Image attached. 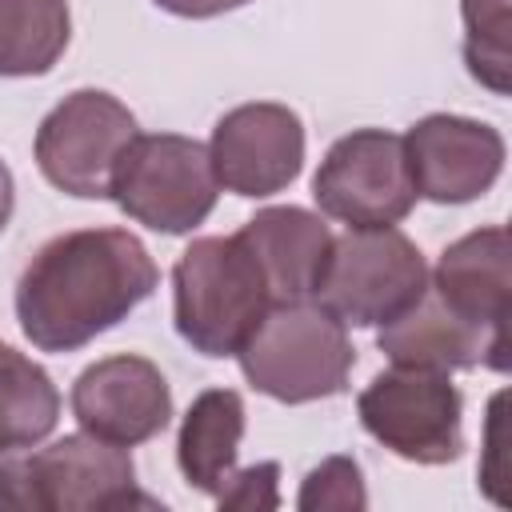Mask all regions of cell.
I'll use <instances>...</instances> for the list:
<instances>
[{
  "instance_id": "603a6c76",
  "label": "cell",
  "mask_w": 512,
  "mask_h": 512,
  "mask_svg": "<svg viewBox=\"0 0 512 512\" xmlns=\"http://www.w3.org/2000/svg\"><path fill=\"white\" fill-rule=\"evenodd\" d=\"M12 204H16V184H12V172H8V164L0 160V232L8 228Z\"/></svg>"
},
{
  "instance_id": "9c48e42d",
  "label": "cell",
  "mask_w": 512,
  "mask_h": 512,
  "mask_svg": "<svg viewBox=\"0 0 512 512\" xmlns=\"http://www.w3.org/2000/svg\"><path fill=\"white\" fill-rule=\"evenodd\" d=\"M312 200L324 216L348 228L400 224L416 204L404 136L388 128H356L340 136L312 176Z\"/></svg>"
},
{
  "instance_id": "7402d4cb",
  "label": "cell",
  "mask_w": 512,
  "mask_h": 512,
  "mask_svg": "<svg viewBox=\"0 0 512 512\" xmlns=\"http://www.w3.org/2000/svg\"><path fill=\"white\" fill-rule=\"evenodd\" d=\"M152 4L172 12V16H184V20H212V16H224L232 8H244L248 0H152Z\"/></svg>"
},
{
  "instance_id": "5bb4252c",
  "label": "cell",
  "mask_w": 512,
  "mask_h": 512,
  "mask_svg": "<svg viewBox=\"0 0 512 512\" xmlns=\"http://www.w3.org/2000/svg\"><path fill=\"white\" fill-rule=\"evenodd\" d=\"M428 288L468 324L508 328L512 308V244L508 228L488 224L460 240H452L436 268L428 272Z\"/></svg>"
},
{
  "instance_id": "d6986e66",
  "label": "cell",
  "mask_w": 512,
  "mask_h": 512,
  "mask_svg": "<svg viewBox=\"0 0 512 512\" xmlns=\"http://www.w3.org/2000/svg\"><path fill=\"white\" fill-rule=\"evenodd\" d=\"M464 64L488 92H512V0H460Z\"/></svg>"
},
{
  "instance_id": "ba28073f",
  "label": "cell",
  "mask_w": 512,
  "mask_h": 512,
  "mask_svg": "<svg viewBox=\"0 0 512 512\" xmlns=\"http://www.w3.org/2000/svg\"><path fill=\"white\" fill-rule=\"evenodd\" d=\"M136 116L100 88H76L36 128V168L76 200H108L112 172L136 140Z\"/></svg>"
},
{
  "instance_id": "8fae6325",
  "label": "cell",
  "mask_w": 512,
  "mask_h": 512,
  "mask_svg": "<svg viewBox=\"0 0 512 512\" xmlns=\"http://www.w3.org/2000/svg\"><path fill=\"white\" fill-rule=\"evenodd\" d=\"M404 160L416 196L432 204H468L500 180L504 136L484 120L432 112L404 132Z\"/></svg>"
},
{
  "instance_id": "e0dca14e",
  "label": "cell",
  "mask_w": 512,
  "mask_h": 512,
  "mask_svg": "<svg viewBox=\"0 0 512 512\" xmlns=\"http://www.w3.org/2000/svg\"><path fill=\"white\" fill-rule=\"evenodd\" d=\"M60 420V392L52 376L24 352L0 344V456L36 448Z\"/></svg>"
},
{
  "instance_id": "52a82bcc",
  "label": "cell",
  "mask_w": 512,
  "mask_h": 512,
  "mask_svg": "<svg viewBox=\"0 0 512 512\" xmlns=\"http://www.w3.org/2000/svg\"><path fill=\"white\" fill-rule=\"evenodd\" d=\"M356 416L400 460L452 464L464 452V400L448 372L392 364L356 396Z\"/></svg>"
},
{
  "instance_id": "2e32d148",
  "label": "cell",
  "mask_w": 512,
  "mask_h": 512,
  "mask_svg": "<svg viewBox=\"0 0 512 512\" xmlns=\"http://www.w3.org/2000/svg\"><path fill=\"white\" fill-rule=\"evenodd\" d=\"M244 440V400L232 388H208L200 392L176 436V464L188 480V488L216 500V492L236 472V452Z\"/></svg>"
},
{
  "instance_id": "7c38bea8",
  "label": "cell",
  "mask_w": 512,
  "mask_h": 512,
  "mask_svg": "<svg viewBox=\"0 0 512 512\" xmlns=\"http://www.w3.org/2000/svg\"><path fill=\"white\" fill-rule=\"evenodd\" d=\"M72 416L84 432L136 448L160 436L172 420V392L164 372L148 356H104L88 364L72 384Z\"/></svg>"
},
{
  "instance_id": "8992f818",
  "label": "cell",
  "mask_w": 512,
  "mask_h": 512,
  "mask_svg": "<svg viewBox=\"0 0 512 512\" xmlns=\"http://www.w3.org/2000/svg\"><path fill=\"white\" fill-rule=\"evenodd\" d=\"M216 196L220 184L208 160V144L180 132H136L112 172L108 192V200H116L128 220L160 236H184L200 228L212 216Z\"/></svg>"
},
{
  "instance_id": "5b68a950",
  "label": "cell",
  "mask_w": 512,
  "mask_h": 512,
  "mask_svg": "<svg viewBox=\"0 0 512 512\" xmlns=\"http://www.w3.org/2000/svg\"><path fill=\"white\" fill-rule=\"evenodd\" d=\"M428 288L420 248L396 228H348L332 236V252L312 300L344 328H380L412 308Z\"/></svg>"
},
{
  "instance_id": "277c9868",
  "label": "cell",
  "mask_w": 512,
  "mask_h": 512,
  "mask_svg": "<svg viewBox=\"0 0 512 512\" xmlns=\"http://www.w3.org/2000/svg\"><path fill=\"white\" fill-rule=\"evenodd\" d=\"M236 360L256 392L280 404H312L348 388L356 348L328 308L316 300H292L264 312Z\"/></svg>"
},
{
  "instance_id": "9a60e30c",
  "label": "cell",
  "mask_w": 512,
  "mask_h": 512,
  "mask_svg": "<svg viewBox=\"0 0 512 512\" xmlns=\"http://www.w3.org/2000/svg\"><path fill=\"white\" fill-rule=\"evenodd\" d=\"M236 236L256 256V264L268 280L272 304L312 300L324 260L332 252V228L316 212L296 208V204L260 208Z\"/></svg>"
},
{
  "instance_id": "ffe728a7",
  "label": "cell",
  "mask_w": 512,
  "mask_h": 512,
  "mask_svg": "<svg viewBox=\"0 0 512 512\" xmlns=\"http://www.w3.org/2000/svg\"><path fill=\"white\" fill-rule=\"evenodd\" d=\"M296 508L304 512H320V508H368V488H364V472L352 456H328L324 464H316L296 496Z\"/></svg>"
},
{
  "instance_id": "3957f363",
  "label": "cell",
  "mask_w": 512,
  "mask_h": 512,
  "mask_svg": "<svg viewBox=\"0 0 512 512\" xmlns=\"http://www.w3.org/2000/svg\"><path fill=\"white\" fill-rule=\"evenodd\" d=\"M156 500L136 492V464L128 448L92 432H72L48 448L4 452L0 512H108Z\"/></svg>"
},
{
  "instance_id": "ac0fdd59",
  "label": "cell",
  "mask_w": 512,
  "mask_h": 512,
  "mask_svg": "<svg viewBox=\"0 0 512 512\" xmlns=\"http://www.w3.org/2000/svg\"><path fill=\"white\" fill-rule=\"evenodd\" d=\"M68 36V0H0V76L52 72Z\"/></svg>"
},
{
  "instance_id": "44dd1931",
  "label": "cell",
  "mask_w": 512,
  "mask_h": 512,
  "mask_svg": "<svg viewBox=\"0 0 512 512\" xmlns=\"http://www.w3.org/2000/svg\"><path fill=\"white\" fill-rule=\"evenodd\" d=\"M276 480H280V464L276 460H260L244 472H232L228 484L216 492V504L220 508H276L280 504V492H276Z\"/></svg>"
},
{
  "instance_id": "30bf717a",
  "label": "cell",
  "mask_w": 512,
  "mask_h": 512,
  "mask_svg": "<svg viewBox=\"0 0 512 512\" xmlns=\"http://www.w3.org/2000/svg\"><path fill=\"white\" fill-rule=\"evenodd\" d=\"M208 160L220 188L248 200L276 196L304 168V124L276 100L240 104L216 120Z\"/></svg>"
},
{
  "instance_id": "4fadbf2b",
  "label": "cell",
  "mask_w": 512,
  "mask_h": 512,
  "mask_svg": "<svg viewBox=\"0 0 512 512\" xmlns=\"http://www.w3.org/2000/svg\"><path fill=\"white\" fill-rule=\"evenodd\" d=\"M376 348L400 368H432L452 376L484 364L492 372H508V328L468 324L432 288H424V296L396 320L380 324Z\"/></svg>"
},
{
  "instance_id": "7a4b0ae2",
  "label": "cell",
  "mask_w": 512,
  "mask_h": 512,
  "mask_svg": "<svg viewBox=\"0 0 512 512\" xmlns=\"http://www.w3.org/2000/svg\"><path fill=\"white\" fill-rule=\"evenodd\" d=\"M272 308L268 280L240 236H196L172 268V320L180 340L208 356H236Z\"/></svg>"
},
{
  "instance_id": "6da1fadb",
  "label": "cell",
  "mask_w": 512,
  "mask_h": 512,
  "mask_svg": "<svg viewBox=\"0 0 512 512\" xmlns=\"http://www.w3.org/2000/svg\"><path fill=\"white\" fill-rule=\"evenodd\" d=\"M160 284V268L128 228L52 236L16 280L20 332L40 352H76L116 328Z\"/></svg>"
}]
</instances>
